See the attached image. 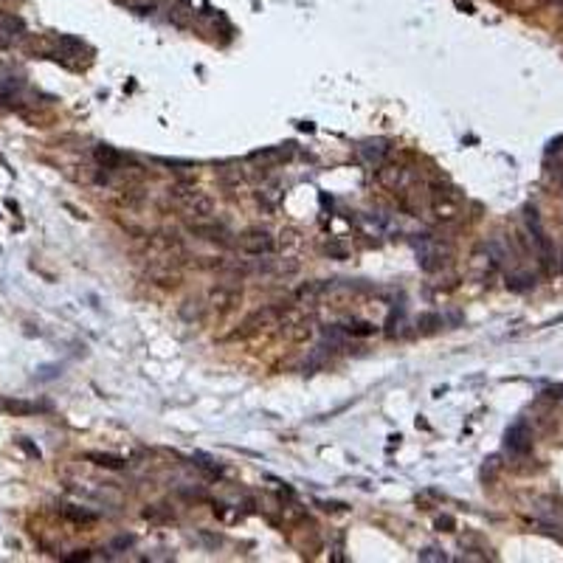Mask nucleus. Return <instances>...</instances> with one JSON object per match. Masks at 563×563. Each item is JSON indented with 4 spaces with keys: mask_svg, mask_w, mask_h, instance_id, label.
<instances>
[{
    "mask_svg": "<svg viewBox=\"0 0 563 563\" xmlns=\"http://www.w3.org/2000/svg\"><path fill=\"white\" fill-rule=\"evenodd\" d=\"M527 225H529V234H532V243H536V248H538V254H541L544 265H547V268H549V265L555 262V248H552V243H549V236H547V231L541 228V220H538V212H536V209H527Z\"/></svg>",
    "mask_w": 563,
    "mask_h": 563,
    "instance_id": "1",
    "label": "nucleus"
},
{
    "mask_svg": "<svg viewBox=\"0 0 563 563\" xmlns=\"http://www.w3.org/2000/svg\"><path fill=\"white\" fill-rule=\"evenodd\" d=\"M236 245H240L245 254H251V256H262V254L274 251V236L268 231H262V228H248L245 234H240Z\"/></svg>",
    "mask_w": 563,
    "mask_h": 563,
    "instance_id": "2",
    "label": "nucleus"
},
{
    "mask_svg": "<svg viewBox=\"0 0 563 563\" xmlns=\"http://www.w3.org/2000/svg\"><path fill=\"white\" fill-rule=\"evenodd\" d=\"M240 302H243V293H240V287H234V285H217L209 293V305L217 313H231Z\"/></svg>",
    "mask_w": 563,
    "mask_h": 563,
    "instance_id": "3",
    "label": "nucleus"
},
{
    "mask_svg": "<svg viewBox=\"0 0 563 563\" xmlns=\"http://www.w3.org/2000/svg\"><path fill=\"white\" fill-rule=\"evenodd\" d=\"M377 177H380V184L389 186L392 192H403L411 184V172L406 166H383L377 172Z\"/></svg>",
    "mask_w": 563,
    "mask_h": 563,
    "instance_id": "4",
    "label": "nucleus"
},
{
    "mask_svg": "<svg viewBox=\"0 0 563 563\" xmlns=\"http://www.w3.org/2000/svg\"><path fill=\"white\" fill-rule=\"evenodd\" d=\"M507 448L513 454H527L532 448V434L527 428V423H516L510 431H507Z\"/></svg>",
    "mask_w": 563,
    "mask_h": 563,
    "instance_id": "5",
    "label": "nucleus"
},
{
    "mask_svg": "<svg viewBox=\"0 0 563 563\" xmlns=\"http://www.w3.org/2000/svg\"><path fill=\"white\" fill-rule=\"evenodd\" d=\"M192 234H197V236H203V240H212V243H220V245H231V240H228V231L223 228V225H214V223H209V225H195L192 223Z\"/></svg>",
    "mask_w": 563,
    "mask_h": 563,
    "instance_id": "6",
    "label": "nucleus"
},
{
    "mask_svg": "<svg viewBox=\"0 0 563 563\" xmlns=\"http://www.w3.org/2000/svg\"><path fill=\"white\" fill-rule=\"evenodd\" d=\"M189 209H192V214L195 217H200V220H209L212 214H214V200L212 197H206V195H192L189 197Z\"/></svg>",
    "mask_w": 563,
    "mask_h": 563,
    "instance_id": "7",
    "label": "nucleus"
},
{
    "mask_svg": "<svg viewBox=\"0 0 563 563\" xmlns=\"http://www.w3.org/2000/svg\"><path fill=\"white\" fill-rule=\"evenodd\" d=\"M96 161L104 166V169H118L124 164V155L113 150V146H96Z\"/></svg>",
    "mask_w": 563,
    "mask_h": 563,
    "instance_id": "8",
    "label": "nucleus"
},
{
    "mask_svg": "<svg viewBox=\"0 0 563 563\" xmlns=\"http://www.w3.org/2000/svg\"><path fill=\"white\" fill-rule=\"evenodd\" d=\"M386 150H389V146H383V141H369V144H361V146H358V153H361L369 164H380V158L386 155Z\"/></svg>",
    "mask_w": 563,
    "mask_h": 563,
    "instance_id": "9",
    "label": "nucleus"
},
{
    "mask_svg": "<svg viewBox=\"0 0 563 563\" xmlns=\"http://www.w3.org/2000/svg\"><path fill=\"white\" fill-rule=\"evenodd\" d=\"M290 144H287V150L285 146H274V150H259V153H251V161H285L290 158Z\"/></svg>",
    "mask_w": 563,
    "mask_h": 563,
    "instance_id": "10",
    "label": "nucleus"
},
{
    "mask_svg": "<svg viewBox=\"0 0 563 563\" xmlns=\"http://www.w3.org/2000/svg\"><path fill=\"white\" fill-rule=\"evenodd\" d=\"M0 34H9V37L23 34V20L12 14H0Z\"/></svg>",
    "mask_w": 563,
    "mask_h": 563,
    "instance_id": "11",
    "label": "nucleus"
},
{
    "mask_svg": "<svg viewBox=\"0 0 563 563\" xmlns=\"http://www.w3.org/2000/svg\"><path fill=\"white\" fill-rule=\"evenodd\" d=\"M0 406L9 408V411H14V414H34V411L43 408V406H37V403H20V400H0Z\"/></svg>",
    "mask_w": 563,
    "mask_h": 563,
    "instance_id": "12",
    "label": "nucleus"
},
{
    "mask_svg": "<svg viewBox=\"0 0 563 563\" xmlns=\"http://www.w3.org/2000/svg\"><path fill=\"white\" fill-rule=\"evenodd\" d=\"M87 459H93L96 465H102V467H110V470H122L124 467V459L122 456H107V454H91Z\"/></svg>",
    "mask_w": 563,
    "mask_h": 563,
    "instance_id": "13",
    "label": "nucleus"
},
{
    "mask_svg": "<svg viewBox=\"0 0 563 563\" xmlns=\"http://www.w3.org/2000/svg\"><path fill=\"white\" fill-rule=\"evenodd\" d=\"M344 333H349V335H361V338H366V335H372L375 333V327H372V324H344V327H341Z\"/></svg>",
    "mask_w": 563,
    "mask_h": 563,
    "instance_id": "14",
    "label": "nucleus"
},
{
    "mask_svg": "<svg viewBox=\"0 0 563 563\" xmlns=\"http://www.w3.org/2000/svg\"><path fill=\"white\" fill-rule=\"evenodd\" d=\"M65 516H68V518H74V521H85V524L96 521V516H93V513H85V510H65Z\"/></svg>",
    "mask_w": 563,
    "mask_h": 563,
    "instance_id": "15",
    "label": "nucleus"
},
{
    "mask_svg": "<svg viewBox=\"0 0 563 563\" xmlns=\"http://www.w3.org/2000/svg\"><path fill=\"white\" fill-rule=\"evenodd\" d=\"M420 560H445V555H439V549H426L420 552Z\"/></svg>",
    "mask_w": 563,
    "mask_h": 563,
    "instance_id": "16",
    "label": "nucleus"
}]
</instances>
